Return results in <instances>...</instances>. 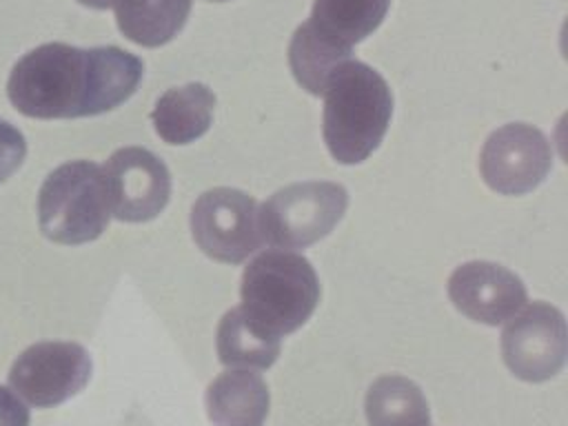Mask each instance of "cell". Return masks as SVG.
I'll return each instance as SVG.
<instances>
[{
	"mask_svg": "<svg viewBox=\"0 0 568 426\" xmlns=\"http://www.w3.org/2000/svg\"><path fill=\"white\" fill-rule=\"evenodd\" d=\"M552 169L546 135L524 122H510L488 135L479 155V171L488 189L501 195H524L537 189Z\"/></svg>",
	"mask_w": 568,
	"mask_h": 426,
	"instance_id": "cell-9",
	"label": "cell"
},
{
	"mask_svg": "<svg viewBox=\"0 0 568 426\" xmlns=\"http://www.w3.org/2000/svg\"><path fill=\"white\" fill-rule=\"evenodd\" d=\"M204 404L213 426H264L271 393L257 373L229 368L209 384Z\"/></svg>",
	"mask_w": 568,
	"mask_h": 426,
	"instance_id": "cell-13",
	"label": "cell"
},
{
	"mask_svg": "<svg viewBox=\"0 0 568 426\" xmlns=\"http://www.w3.org/2000/svg\"><path fill=\"white\" fill-rule=\"evenodd\" d=\"M242 315L264 335L282 339L308 322L320 304L313 264L293 251L260 253L242 273Z\"/></svg>",
	"mask_w": 568,
	"mask_h": 426,
	"instance_id": "cell-3",
	"label": "cell"
},
{
	"mask_svg": "<svg viewBox=\"0 0 568 426\" xmlns=\"http://www.w3.org/2000/svg\"><path fill=\"white\" fill-rule=\"evenodd\" d=\"M209 2H229V0H209Z\"/></svg>",
	"mask_w": 568,
	"mask_h": 426,
	"instance_id": "cell-21",
	"label": "cell"
},
{
	"mask_svg": "<svg viewBox=\"0 0 568 426\" xmlns=\"http://www.w3.org/2000/svg\"><path fill=\"white\" fill-rule=\"evenodd\" d=\"M102 173L113 217L122 222H149L166 209L171 197V173L149 149H118L102 166Z\"/></svg>",
	"mask_w": 568,
	"mask_h": 426,
	"instance_id": "cell-10",
	"label": "cell"
},
{
	"mask_svg": "<svg viewBox=\"0 0 568 426\" xmlns=\"http://www.w3.org/2000/svg\"><path fill=\"white\" fill-rule=\"evenodd\" d=\"M348 191L337 182H297L275 191L260 206L264 244L304 248L326 237L344 217Z\"/></svg>",
	"mask_w": 568,
	"mask_h": 426,
	"instance_id": "cell-5",
	"label": "cell"
},
{
	"mask_svg": "<svg viewBox=\"0 0 568 426\" xmlns=\"http://www.w3.org/2000/svg\"><path fill=\"white\" fill-rule=\"evenodd\" d=\"M322 133L339 164L364 162L384 140L393 115L386 80L366 62L346 60L324 87Z\"/></svg>",
	"mask_w": 568,
	"mask_h": 426,
	"instance_id": "cell-2",
	"label": "cell"
},
{
	"mask_svg": "<svg viewBox=\"0 0 568 426\" xmlns=\"http://www.w3.org/2000/svg\"><path fill=\"white\" fill-rule=\"evenodd\" d=\"M82 2L84 7H91V9H109L111 7V0H78Z\"/></svg>",
	"mask_w": 568,
	"mask_h": 426,
	"instance_id": "cell-20",
	"label": "cell"
},
{
	"mask_svg": "<svg viewBox=\"0 0 568 426\" xmlns=\"http://www.w3.org/2000/svg\"><path fill=\"white\" fill-rule=\"evenodd\" d=\"M448 297L466 317L497 326L526 304L524 282L501 264L466 262L448 277Z\"/></svg>",
	"mask_w": 568,
	"mask_h": 426,
	"instance_id": "cell-11",
	"label": "cell"
},
{
	"mask_svg": "<svg viewBox=\"0 0 568 426\" xmlns=\"http://www.w3.org/2000/svg\"><path fill=\"white\" fill-rule=\"evenodd\" d=\"M191 235L211 260L240 264L264 244L260 206L240 189H209L193 202Z\"/></svg>",
	"mask_w": 568,
	"mask_h": 426,
	"instance_id": "cell-6",
	"label": "cell"
},
{
	"mask_svg": "<svg viewBox=\"0 0 568 426\" xmlns=\"http://www.w3.org/2000/svg\"><path fill=\"white\" fill-rule=\"evenodd\" d=\"M566 320L548 302H526L501 333L508 371L524 382H546L566 362Z\"/></svg>",
	"mask_w": 568,
	"mask_h": 426,
	"instance_id": "cell-7",
	"label": "cell"
},
{
	"mask_svg": "<svg viewBox=\"0 0 568 426\" xmlns=\"http://www.w3.org/2000/svg\"><path fill=\"white\" fill-rule=\"evenodd\" d=\"M215 93L202 82H189L162 93L151 111L155 133L169 144H189L202 138L213 122Z\"/></svg>",
	"mask_w": 568,
	"mask_h": 426,
	"instance_id": "cell-14",
	"label": "cell"
},
{
	"mask_svg": "<svg viewBox=\"0 0 568 426\" xmlns=\"http://www.w3.org/2000/svg\"><path fill=\"white\" fill-rule=\"evenodd\" d=\"M29 419L27 404L16 393L0 386V426H29Z\"/></svg>",
	"mask_w": 568,
	"mask_h": 426,
	"instance_id": "cell-19",
	"label": "cell"
},
{
	"mask_svg": "<svg viewBox=\"0 0 568 426\" xmlns=\"http://www.w3.org/2000/svg\"><path fill=\"white\" fill-rule=\"evenodd\" d=\"M111 220L109 189L102 166L73 160L51 171L38 193V222L55 244H87L98 240Z\"/></svg>",
	"mask_w": 568,
	"mask_h": 426,
	"instance_id": "cell-4",
	"label": "cell"
},
{
	"mask_svg": "<svg viewBox=\"0 0 568 426\" xmlns=\"http://www.w3.org/2000/svg\"><path fill=\"white\" fill-rule=\"evenodd\" d=\"M142 75V60L120 47L78 49L49 42L16 62L7 95L27 118H89L126 102Z\"/></svg>",
	"mask_w": 568,
	"mask_h": 426,
	"instance_id": "cell-1",
	"label": "cell"
},
{
	"mask_svg": "<svg viewBox=\"0 0 568 426\" xmlns=\"http://www.w3.org/2000/svg\"><path fill=\"white\" fill-rule=\"evenodd\" d=\"M24 155H27L24 135L13 124L0 120V184L22 166Z\"/></svg>",
	"mask_w": 568,
	"mask_h": 426,
	"instance_id": "cell-18",
	"label": "cell"
},
{
	"mask_svg": "<svg viewBox=\"0 0 568 426\" xmlns=\"http://www.w3.org/2000/svg\"><path fill=\"white\" fill-rule=\"evenodd\" d=\"M282 351V339L257 331L237 308L222 315L217 326V357L229 368L264 371L275 364Z\"/></svg>",
	"mask_w": 568,
	"mask_h": 426,
	"instance_id": "cell-17",
	"label": "cell"
},
{
	"mask_svg": "<svg viewBox=\"0 0 568 426\" xmlns=\"http://www.w3.org/2000/svg\"><path fill=\"white\" fill-rule=\"evenodd\" d=\"M368 426H430L422 388L404 375L377 377L364 402Z\"/></svg>",
	"mask_w": 568,
	"mask_h": 426,
	"instance_id": "cell-16",
	"label": "cell"
},
{
	"mask_svg": "<svg viewBox=\"0 0 568 426\" xmlns=\"http://www.w3.org/2000/svg\"><path fill=\"white\" fill-rule=\"evenodd\" d=\"M122 36L142 47L171 42L189 20L191 0H111Z\"/></svg>",
	"mask_w": 568,
	"mask_h": 426,
	"instance_id": "cell-15",
	"label": "cell"
},
{
	"mask_svg": "<svg viewBox=\"0 0 568 426\" xmlns=\"http://www.w3.org/2000/svg\"><path fill=\"white\" fill-rule=\"evenodd\" d=\"M390 0H315L311 18L297 29L339 60L386 18Z\"/></svg>",
	"mask_w": 568,
	"mask_h": 426,
	"instance_id": "cell-12",
	"label": "cell"
},
{
	"mask_svg": "<svg viewBox=\"0 0 568 426\" xmlns=\"http://www.w3.org/2000/svg\"><path fill=\"white\" fill-rule=\"evenodd\" d=\"M91 355L75 342H38L9 371L11 388L31 406L49 408L78 395L91 379Z\"/></svg>",
	"mask_w": 568,
	"mask_h": 426,
	"instance_id": "cell-8",
	"label": "cell"
}]
</instances>
